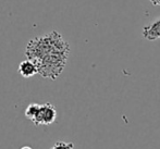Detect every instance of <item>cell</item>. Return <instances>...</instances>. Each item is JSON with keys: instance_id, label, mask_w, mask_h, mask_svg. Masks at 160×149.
Listing matches in <instances>:
<instances>
[{"instance_id": "6da1fadb", "label": "cell", "mask_w": 160, "mask_h": 149, "mask_svg": "<svg viewBox=\"0 0 160 149\" xmlns=\"http://www.w3.org/2000/svg\"><path fill=\"white\" fill-rule=\"evenodd\" d=\"M57 50H70V45L61 34L52 31L31 39L26 46L25 56L28 60L36 61L47 53Z\"/></svg>"}, {"instance_id": "7a4b0ae2", "label": "cell", "mask_w": 160, "mask_h": 149, "mask_svg": "<svg viewBox=\"0 0 160 149\" xmlns=\"http://www.w3.org/2000/svg\"><path fill=\"white\" fill-rule=\"evenodd\" d=\"M56 119H57V110H56L55 106L47 102L44 105H40L39 113H38V117L34 124L36 126L50 125L56 121Z\"/></svg>"}, {"instance_id": "3957f363", "label": "cell", "mask_w": 160, "mask_h": 149, "mask_svg": "<svg viewBox=\"0 0 160 149\" xmlns=\"http://www.w3.org/2000/svg\"><path fill=\"white\" fill-rule=\"evenodd\" d=\"M142 35L145 39L154 42L160 38V17L157 19L156 21L147 24L143 27Z\"/></svg>"}, {"instance_id": "277c9868", "label": "cell", "mask_w": 160, "mask_h": 149, "mask_svg": "<svg viewBox=\"0 0 160 149\" xmlns=\"http://www.w3.org/2000/svg\"><path fill=\"white\" fill-rule=\"evenodd\" d=\"M18 70H19V73L25 78H30L35 75V74H38L37 67H36L35 63L31 60L22 61V62L20 63L19 69Z\"/></svg>"}, {"instance_id": "5b68a950", "label": "cell", "mask_w": 160, "mask_h": 149, "mask_svg": "<svg viewBox=\"0 0 160 149\" xmlns=\"http://www.w3.org/2000/svg\"><path fill=\"white\" fill-rule=\"evenodd\" d=\"M39 110H40V105L35 103V102L30 103V105L28 106V108L25 109V117L28 120H31L33 123H35L36 119H37V117H38V113H39Z\"/></svg>"}, {"instance_id": "8992f818", "label": "cell", "mask_w": 160, "mask_h": 149, "mask_svg": "<svg viewBox=\"0 0 160 149\" xmlns=\"http://www.w3.org/2000/svg\"><path fill=\"white\" fill-rule=\"evenodd\" d=\"M50 149H75L72 143H67V142H57Z\"/></svg>"}, {"instance_id": "52a82bcc", "label": "cell", "mask_w": 160, "mask_h": 149, "mask_svg": "<svg viewBox=\"0 0 160 149\" xmlns=\"http://www.w3.org/2000/svg\"><path fill=\"white\" fill-rule=\"evenodd\" d=\"M154 6H160V0H149Z\"/></svg>"}, {"instance_id": "ba28073f", "label": "cell", "mask_w": 160, "mask_h": 149, "mask_svg": "<svg viewBox=\"0 0 160 149\" xmlns=\"http://www.w3.org/2000/svg\"><path fill=\"white\" fill-rule=\"evenodd\" d=\"M21 149H33V148H31L30 146H24V147H22Z\"/></svg>"}]
</instances>
